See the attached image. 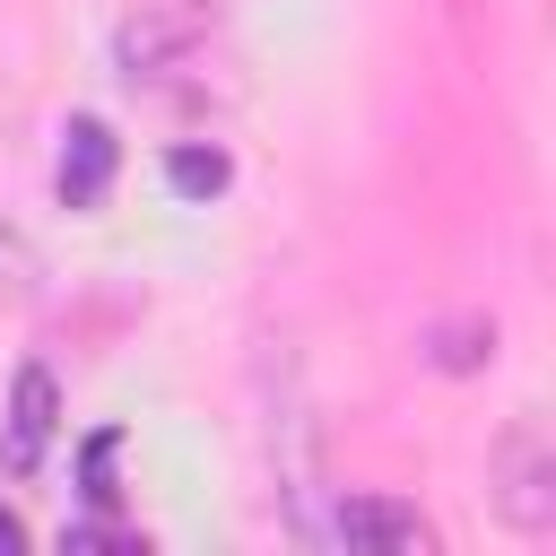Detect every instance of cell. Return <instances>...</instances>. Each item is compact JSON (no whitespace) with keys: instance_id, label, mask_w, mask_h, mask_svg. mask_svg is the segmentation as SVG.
Here are the masks:
<instances>
[{"instance_id":"obj_1","label":"cell","mask_w":556,"mask_h":556,"mask_svg":"<svg viewBox=\"0 0 556 556\" xmlns=\"http://www.w3.org/2000/svg\"><path fill=\"white\" fill-rule=\"evenodd\" d=\"M52 426H61V382H52L43 365H17V382H9V426H0V469H9V478H35Z\"/></svg>"},{"instance_id":"obj_2","label":"cell","mask_w":556,"mask_h":556,"mask_svg":"<svg viewBox=\"0 0 556 556\" xmlns=\"http://www.w3.org/2000/svg\"><path fill=\"white\" fill-rule=\"evenodd\" d=\"M113 165H122V139L96 122V113H78L70 130H61V208H96L104 191H113Z\"/></svg>"},{"instance_id":"obj_3","label":"cell","mask_w":556,"mask_h":556,"mask_svg":"<svg viewBox=\"0 0 556 556\" xmlns=\"http://www.w3.org/2000/svg\"><path fill=\"white\" fill-rule=\"evenodd\" d=\"M330 539L339 547H434V530L417 521V504H391V495H348L330 513Z\"/></svg>"},{"instance_id":"obj_4","label":"cell","mask_w":556,"mask_h":556,"mask_svg":"<svg viewBox=\"0 0 556 556\" xmlns=\"http://www.w3.org/2000/svg\"><path fill=\"white\" fill-rule=\"evenodd\" d=\"M226 174H235V165H226V148H174V156H165V182H174L182 200L226 191Z\"/></svg>"},{"instance_id":"obj_5","label":"cell","mask_w":556,"mask_h":556,"mask_svg":"<svg viewBox=\"0 0 556 556\" xmlns=\"http://www.w3.org/2000/svg\"><path fill=\"white\" fill-rule=\"evenodd\" d=\"M113 452H122V434L87 443V504H113Z\"/></svg>"},{"instance_id":"obj_6","label":"cell","mask_w":556,"mask_h":556,"mask_svg":"<svg viewBox=\"0 0 556 556\" xmlns=\"http://www.w3.org/2000/svg\"><path fill=\"white\" fill-rule=\"evenodd\" d=\"M61 547H139L130 530H104V521H78V530H61Z\"/></svg>"},{"instance_id":"obj_7","label":"cell","mask_w":556,"mask_h":556,"mask_svg":"<svg viewBox=\"0 0 556 556\" xmlns=\"http://www.w3.org/2000/svg\"><path fill=\"white\" fill-rule=\"evenodd\" d=\"M17 547H26V521H17L9 504H0V556H17Z\"/></svg>"}]
</instances>
